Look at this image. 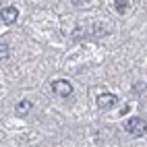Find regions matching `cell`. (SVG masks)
<instances>
[{
	"label": "cell",
	"mask_w": 147,
	"mask_h": 147,
	"mask_svg": "<svg viewBox=\"0 0 147 147\" xmlns=\"http://www.w3.org/2000/svg\"><path fill=\"white\" fill-rule=\"evenodd\" d=\"M124 129H126V133L133 135V137H143L147 133V120L139 118V116H133L131 120H126Z\"/></svg>",
	"instance_id": "obj_1"
},
{
	"label": "cell",
	"mask_w": 147,
	"mask_h": 147,
	"mask_svg": "<svg viewBox=\"0 0 147 147\" xmlns=\"http://www.w3.org/2000/svg\"><path fill=\"white\" fill-rule=\"evenodd\" d=\"M52 91L58 93L60 97H68V95L73 93V85L68 83V81H64V79H56L52 83Z\"/></svg>",
	"instance_id": "obj_2"
},
{
	"label": "cell",
	"mask_w": 147,
	"mask_h": 147,
	"mask_svg": "<svg viewBox=\"0 0 147 147\" xmlns=\"http://www.w3.org/2000/svg\"><path fill=\"white\" fill-rule=\"evenodd\" d=\"M116 104H118V97L114 93H102L97 97V108H100V110H110V108H114Z\"/></svg>",
	"instance_id": "obj_3"
},
{
	"label": "cell",
	"mask_w": 147,
	"mask_h": 147,
	"mask_svg": "<svg viewBox=\"0 0 147 147\" xmlns=\"http://www.w3.org/2000/svg\"><path fill=\"white\" fill-rule=\"evenodd\" d=\"M17 17H19V11H17L15 6H6V8H2V23H4V25L15 23Z\"/></svg>",
	"instance_id": "obj_4"
},
{
	"label": "cell",
	"mask_w": 147,
	"mask_h": 147,
	"mask_svg": "<svg viewBox=\"0 0 147 147\" xmlns=\"http://www.w3.org/2000/svg\"><path fill=\"white\" fill-rule=\"evenodd\" d=\"M31 108H33L31 102H29V100H23V102L17 104V114H19V116H27L29 112H31Z\"/></svg>",
	"instance_id": "obj_5"
},
{
	"label": "cell",
	"mask_w": 147,
	"mask_h": 147,
	"mask_svg": "<svg viewBox=\"0 0 147 147\" xmlns=\"http://www.w3.org/2000/svg\"><path fill=\"white\" fill-rule=\"evenodd\" d=\"M116 4V11H118L120 15H124L126 11H129V0H114Z\"/></svg>",
	"instance_id": "obj_6"
},
{
	"label": "cell",
	"mask_w": 147,
	"mask_h": 147,
	"mask_svg": "<svg viewBox=\"0 0 147 147\" xmlns=\"http://www.w3.org/2000/svg\"><path fill=\"white\" fill-rule=\"evenodd\" d=\"M0 56H2V60H8V46L2 42V46H0Z\"/></svg>",
	"instance_id": "obj_7"
},
{
	"label": "cell",
	"mask_w": 147,
	"mask_h": 147,
	"mask_svg": "<svg viewBox=\"0 0 147 147\" xmlns=\"http://www.w3.org/2000/svg\"><path fill=\"white\" fill-rule=\"evenodd\" d=\"M71 2H73V4H77V6H81V4H85V2H87V0H71Z\"/></svg>",
	"instance_id": "obj_8"
}]
</instances>
